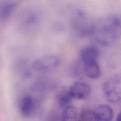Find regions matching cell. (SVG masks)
<instances>
[{"mask_svg":"<svg viewBox=\"0 0 121 121\" xmlns=\"http://www.w3.org/2000/svg\"><path fill=\"white\" fill-rule=\"evenodd\" d=\"M103 91L105 96L110 102L115 103L120 101L121 87L120 82L117 78H114L105 83Z\"/></svg>","mask_w":121,"mask_h":121,"instance_id":"obj_1","label":"cell"},{"mask_svg":"<svg viewBox=\"0 0 121 121\" xmlns=\"http://www.w3.org/2000/svg\"><path fill=\"white\" fill-rule=\"evenodd\" d=\"M58 57L54 54H49L37 59L31 65L35 70L45 71L58 67L60 64Z\"/></svg>","mask_w":121,"mask_h":121,"instance_id":"obj_2","label":"cell"},{"mask_svg":"<svg viewBox=\"0 0 121 121\" xmlns=\"http://www.w3.org/2000/svg\"><path fill=\"white\" fill-rule=\"evenodd\" d=\"M117 27L111 24L104 26L99 30L97 34L96 39L100 43L105 46L112 44L117 37L116 29Z\"/></svg>","mask_w":121,"mask_h":121,"instance_id":"obj_3","label":"cell"},{"mask_svg":"<svg viewBox=\"0 0 121 121\" xmlns=\"http://www.w3.org/2000/svg\"><path fill=\"white\" fill-rule=\"evenodd\" d=\"M68 91L73 98L82 100L89 96L91 92V88L90 85L86 83L77 82L71 85Z\"/></svg>","mask_w":121,"mask_h":121,"instance_id":"obj_4","label":"cell"},{"mask_svg":"<svg viewBox=\"0 0 121 121\" xmlns=\"http://www.w3.org/2000/svg\"><path fill=\"white\" fill-rule=\"evenodd\" d=\"M93 112L96 121H112L114 115L113 110L107 104L99 105Z\"/></svg>","mask_w":121,"mask_h":121,"instance_id":"obj_5","label":"cell"},{"mask_svg":"<svg viewBox=\"0 0 121 121\" xmlns=\"http://www.w3.org/2000/svg\"><path fill=\"white\" fill-rule=\"evenodd\" d=\"M99 51L96 47L89 45L83 47L80 52V60L83 63L97 60L99 56Z\"/></svg>","mask_w":121,"mask_h":121,"instance_id":"obj_6","label":"cell"},{"mask_svg":"<svg viewBox=\"0 0 121 121\" xmlns=\"http://www.w3.org/2000/svg\"><path fill=\"white\" fill-rule=\"evenodd\" d=\"M83 71L86 75L91 79H98L101 75L100 67L97 60L84 63Z\"/></svg>","mask_w":121,"mask_h":121,"instance_id":"obj_7","label":"cell"},{"mask_svg":"<svg viewBox=\"0 0 121 121\" xmlns=\"http://www.w3.org/2000/svg\"><path fill=\"white\" fill-rule=\"evenodd\" d=\"M17 6V3L14 1L0 3V20H5L10 17Z\"/></svg>","mask_w":121,"mask_h":121,"instance_id":"obj_8","label":"cell"},{"mask_svg":"<svg viewBox=\"0 0 121 121\" xmlns=\"http://www.w3.org/2000/svg\"><path fill=\"white\" fill-rule=\"evenodd\" d=\"M20 23L22 29L30 30L33 29L36 25L37 18L33 12H29L23 14V16L20 17Z\"/></svg>","mask_w":121,"mask_h":121,"instance_id":"obj_9","label":"cell"},{"mask_svg":"<svg viewBox=\"0 0 121 121\" xmlns=\"http://www.w3.org/2000/svg\"><path fill=\"white\" fill-rule=\"evenodd\" d=\"M78 110L76 107L68 105L64 108L61 115V121H78Z\"/></svg>","mask_w":121,"mask_h":121,"instance_id":"obj_10","label":"cell"},{"mask_svg":"<svg viewBox=\"0 0 121 121\" xmlns=\"http://www.w3.org/2000/svg\"><path fill=\"white\" fill-rule=\"evenodd\" d=\"M35 104L34 100L30 97L24 98L20 103L21 112L22 114L26 116L31 115L35 110Z\"/></svg>","mask_w":121,"mask_h":121,"instance_id":"obj_11","label":"cell"},{"mask_svg":"<svg viewBox=\"0 0 121 121\" xmlns=\"http://www.w3.org/2000/svg\"><path fill=\"white\" fill-rule=\"evenodd\" d=\"M73 98L68 90H63L60 91L56 96V103L60 108H64L68 106Z\"/></svg>","mask_w":121,"mask_h":121,"instance_id":"obj_12","label":"cell"},{"mask_svg":"<svg viewBox=\"0 0 121 121\" xmlns=\"http://www.w3.org/2000/svg\"><path fill=\"white\" fill-rule=\"evenodd\" d=\"M78 121H96L93 112L87 108L82 109L79 113Z\"/></svg>","mask_w":121,"mask_h":121,"instance_id":"obj_13","label":"cell"},{"mask_svg":"<svg viewBox=\"0 0 121 121\" xmlns=\"http://www.w3.org/2000/svg\"><path fill=\"white\" fill-rule=\"evenodd\" d=\"M121 113H120L117 117L116 121H121Z\"/></svg>","mask_w":121,"mask_h":121,"instance_id":"obj_14","label":"cell"}]
</instances>
